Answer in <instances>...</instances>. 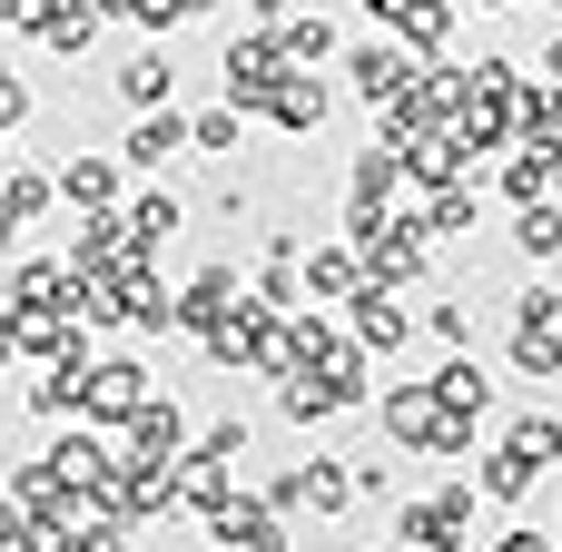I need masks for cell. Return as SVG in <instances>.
<instances>
[{
    "label": "cell",
    "instance_id": "obj_19",
    "mask_svg": "<svg viewBox=\"0 0 562 552\" xmlns=\"http://www.w3.org/2000/svg\"><path fill=\"white\" fill-rule=\"evenodd\" d=\"M168 79H178L168 49H138V59L119 69V99H128V109H168Z\"/></svg>",
    "mask_w": 562,
    "mask_h": 552
},
{
    "label": "cell",
    "instance_id": "obj_14",
    "mask_svg": "<svg viewBox=\"0 0 562 552\" xmlns=\"http://www.w3.org/2000/svg\"><path fill=\"white\" fill-rule=\"evenodd\" d=\"M533 484H543V464H533V454H514V444H494V454H484V474H474V494H484V504H524Z\"/></svg>",
    "mask_w": 562,
    "mask_h": 552
},
{
    "label": "cell",
    "instance_id": "obj_24",
    "mask_svg": "<svg viewBox=\"0 0 562 552\" xmlns=\"http://www.w3.org/2000/svg\"><path fill=\"white\" fill-rule=\"evenodd\" d=\"M40 40H49V49H89V40H99V0H59V10L40 20Z\"/></svg>",
    "mask_w": 562,
    "mask_h": 552
},
{
    "label": "cell",
    "instance_id": "obj_5",
    "mask_svg": "<svg viewBox=\"0 0 562 552\" xmlns=\"http://www.w3.org/2000/svg\"><path fill=\"white\" fill-rule=\"evenodd\" d=\"M375 415H385V435H395V444L435 454V444H445V415H454V405H445L435 385H395V395H375Z\"/></svg>",
    "mask_w": 562,
    "mask_h": 552
},
{
    "label": "cell",
    "instance_id": "obj_13",
    "mask_svg": "<svg viewBox=\"0 0 562 552\" xmlns=\"http://www.w3.org/2000/svg\"><path fill=\"white\" fill-rule=\"evenodd\" d=\"M415 237H474V178H445V188L415 207Z\"/></svg>",
    "mask_w": 562,
    "mask_h": 552
},
{
    "label": "cell",
    "instance_id": "obj_9",
    "mask_svg": "<svg viewBox=\"0 0 562 552\" xmlns=\"http://www.w3.org/2000/svg\"><path fill=\"white\" fill-rule=\"evenodd\" d=\"M237 296H247V286H237V267H207V277H188V286H178V326H188V336H217V326L237 316Z\"/></svg>",
    "mask_w": 562,
    "mask_h": 552
},
{
    "label": "cell",
    "instance_id": "obj_21",
    "mask_svg": "<svg viewBox=\"0 0 562 552\" xmlns=\"http://www.w3.org/2000/svg\"><path fill=\"white\" fill-rule=\"evenodd\" d=\"M356 277H366V267H356V247H316V257H306V306L356 296Z\"/></svg>",
    "mask_w": 562,
    "mask_h": 552
},
{
    "label": "cell",
    "instance_id": "obj_33",
    "mask_svg": "<svg viewBox=\"0 0 562 552\" xmlns=\"http://www.w3.org/2000/svg\"><path fill=\"white\" fill-rule=\"evenodd\" d=\"M247 10H257V20H286V0H247Z\"/></svg>",
    "mask_w": 562,
    "mask_h": 552
},
{
    "label": "cell",
    "instance_id": "obj_30",
    "mask_svg": "<svg viewBox=\"0 0 562 552\" xmlns=\"http://www.w3.org/2000/svg\"><path fill=\"white\" fill-rule=\"evenodd\" d=\"M49 10H59V0H0V30H40Z\"/></svg>",
    "mask_w": 562,
    "mask_h": 552
},
{
    "label": "cell",
    "instance_id": "obj_22",
    "mask_svg": "<svg viewBox=\"0 0 562 552\" xmlns=\"http://www.w3.org/2000/svg\"><path fill=\"white\" fill-rule=\"evenodd\" d=\"M514 365L533 385H562V326H514Z\"/></svg>",
    "mask_w": 562,
    "mask_h": 552
},
{
    "label": "cell",
    "instance_id": "obj_7",
    "mask_svg": "<svg viewBox=\"0 0 562 552\" xmlns=\"http://www.w3.org/2000/svg\"><path fill=\"white\" fill-rule=\"evenodd\" d=\"M346 306H356V346H366V356H385V346L405 356V336H415V316L395 306V286H375V277H356V296H346Z\"/></svg>",
    "mask_w": 562,
    "mask_h": 552
},
{
    "label": "cell",
    "instance_id": "obj_8",
    "mask_svg": "<svg viewBox=\"0 0 562 552\" xmlns=\"http://www.w3.org/2000/svg\"><path fill=\"white\" fill-rule=\"evenodd\" d=\"M366 10H375V20L415 49V59H435V49L454 40V0H366Z\"/></svg>",
    "mask_w": 562,
    "mask_h": 552
},
{
    "label": "cell",
    "instance_id": "obj_4",
    "mask_svg": "<svg viewBox=\"0 0 562 552\" xmlns=\"http://www.w3.org/2000/svg\"><path fill=\"white\" fill-rule=\"evenodd\" d=\"M148 395H158V385H148V365H128V356H109V365H79V415H89V425H128Z\"/></svg>",
    "mask_w": 562,
    "mask_h": 552
},
{
    "label": "cell",
    "instance_id": "obj_11",
    "mask_svg": "<svg viewBox=\"0 0 562 552\" xmlns=\"http://www.w3.org/2000/svg\"><path fill=\"white\" fill-rule=\"evenodd\" d=\"M178 148H188V119H178V109H138V119H128V138H119V158H128V168H168Z\"/></svg>",
    "mask_w": 562,
    "mask_h": 552
},
{
    "label": "cell",
    "instance_id": "obj_6",
    "mask_svg": "<svg viewBox=\"0 0 562 552\" xmlns=\"http://www.w3.org/2000/svg\"><path fill=\"white\" fill-rule=\"evenodd\" d=\"M346 69H356V99H375V109H395V99L415 89V69H425V59H415L405 40H366V49L346 59Z\"/></svg>",
    "mask_w": 562,
    "mask_h": 552
},
{
    "label": "cell",
    "instance_id": "obj_17",
    "mask_svg": "<svg viewBox=\"0 0 562 552\" xmlns=\"http://www.w3.org/2000/svg\"><path fill=\"white\" fill-rule=\"evenodd\" d=\"M178 217H188V207H178L168 188H158V198H138V207L119 217V227H128V257H148V247H168V237H178Z\"/></svg>",
    "mask_w": 562,
    "mask_h": 552
},
{
    "label": "cell",
    "instance_id": "obj_29",
    "mask_svg": "<svg viewBox=\"0 0 562 552\" xmlns=\"http://www.w3.org/2000/svg\"><path fill=\"white\" fill-rule=\"evenodd\" d=\"M49 533H40V514L20 504V494H0V552H40Z\"/></svg>",
    "mask_w": 562,
    "mask_h": 552
},
{
    "label": "cell",
    "instance_id": "obj_15",
    "mask_svg": "<svg viewBox=\"0 0 562 552\" xmlns=\"http://www.w3.org/2000/svg\"><path fill=\"white\" fill-rule=\"evenodd\" d=\"M514 247H524L533 267H562V198H533V207H514Z\"/></svg>",
    "mask_w": 562,
    "mask_h": 552
},
{
    "label": "cell",
    "instance_id": "obj_27",
    "mask_svg": "<svg viewBox=\"0 0 562 552\" xmlns=\"http://www.w3.org/2000/svg\"><path fill=\"white\" fill-rule=\"evenodd\" d=\"M514 454H533V464H562V415H514V435H504Z\"/></svg>",
    "mask_w": 562,
    "mask_h": 552
},
{
    "label": "cell",
    "instance_id": "obj_35",
    "mask_svg": "<svg viewBox=\"0 0 562 552\" xmlns=\"http://www.w3.org/2000/svg\"><path fill=\"white\" fill-rule=\"evenodd\" d=\"M553 523H562V514H553ZM553 552H562V543H553Z\"/></svg>",
    "mask_w": 562,
    "mask_h": 552
},
{
    "label": "cell",
    "instance_id": "obj_3",
    "mask_svg": "<svg viewBox=\"0 0 562 552\" xmlns=\"http://www.w3.org/2000/svg\"><path fill=\"white\" fill-rule=\"evenodd\" d=\"M217 69H227V109H267V99L286 89V69H296V59H286V49H277V30H267V40H227V59H217Z\"/></svg>",
    "mask_w": 562,
    "mask_h": 552
},
{
    "label": "cell",
    "instance_id": "obj_34",
    "mask_svg": "<svg viewBox=\"0 0 562 552\" xmlns=\"http://www.w3.org/2000/svg\"><path fill=\"white\" fill-rule=\"evenodd\" d=\"M553 316H562V296H553Z\"/></svg>",
    "mask_w": 562,
    "mask_h": 552
},
{
    "label": "cell",
    "instance_id": "obj_32",
    "mask_svg": "<svg viewBox=\"0 0 562 552\" xmlns=\"http://www.w3.org/2000/svg\"><path fill=\"white\" fill-rule=\"evenodd\" d=\"M543 79H553V89H562V40H553V49H543Z\"/></svg>",
    "mask_w": 562,
    "mask_h": 552
},
{
    "label": "cell",
    "instance_id": "obj_1",
    "mask_svg": "<svg viewBox=\"0 0 562 552\" xmlns=\"http://www.w3.org/2000/svg\"><path fill=\"white\" fill-rule=\"evenodd\" d=\"M395 533H405L415 552H464V533H474V484H445V494L405 504V514H395Z\"/></svg>",
    "mask_w": 562,
    "mask_h": 552
},
{
    "label": "cell",
    "instance_id": "obj_18",
    "mask_svg": "<svg viewBox=\"0 0 562 552\" xmlns=\"http://www.w3.org/2000/svg\"><path fill=\"white\" fill-rule=\"evenodd\" d=\"M562 188V158H543V148H514V158H504V198H514V207H533V198H553Z\"/></svg>",
    "mask_w": 562,
    "mask_h": 552
},
{
    "label": "cell",
    "instance_id": "obj_25",
    "mask_svg": "<svg viewBox=\"0 0 562 552\" xmlns=\"http://www.w3.org/2000/svg\"><path fill=\"white\" fill-rule=\"evenodd\" d=\"M49 198H59V188H49L40 168H10V178H0V217H10V227H30V217H40Z\"/></svg>",
    "mask_w": 562,
    "mask_h": 552
},
{
    "label": "cell",
    "instance_id": "obj_12",
    "mask_svg": "<svg viewBox=\"0 0 562 552\" xmlns=\"http://www.w3.org/2000/svg\"><path fill=\"white\" fill-rule=\"evenodd\" d=\"M49 474H59V484H79V494H109V484H119V464H109V444H99V435H59V444H49Z\"/></svg>",
    "mask_w": 562,
    "mask_h": 552
},
{
    "label": "cell",
    "instance_id": "obj_16",
    "mask_svg": "<svg viewBox=\"0 0 562 552\" xmlns=\"http://www.w3.org/2000/svg\"><path fill=\"white\" fill-rule=\"evenodd\" d=\"M267 119H277V128H296V138H306V128H326V89H316V79H306V69H286V89H277V99H267Z\"/></svg>",
    "mask_w": 562,
    "mask_h": 552
},
{
    "label": "cell",
    "instance_id": "obj_20",
    "mask_svg": "<svg viewBox=\"0 0 562 552\" xmlns=\"http://www.w3.org/2000/svg\"><path fill=\"white\" fill-rule=\"evenodd\" d=\"M49 188H59L69 207H109V198H119V168H109V158H69Z\"/></svg>",
    "mask_w": 562,
    "mask_h": 552
},
{
    "label": "cell",
    "instance_id": "obj_28",
    "mask_svg": "<svg viewBox=\"0 0 562 552\" xmlns=\"http://www.w3.org/2000/svg\"><path fill=\"white\" fill-rule=\"evenodd\" d=\"M277 49H286V59H336V20H326V10H316V20H286Z\"/></svg>",
    "mask_w": 562,
    "mask_h": 552
},
{
    "label": "cell",
    "instance_id": "obj_2",
    "mask_svg": "<svg viewBox=\"0 0 562 552\" xmlns=\"http://www.w3.org/2000/svg\"><path fill=\"white\" fill-rule=\"evenodd\" d=\"M207 533H217V552H296L286 514H277L267 494H227V504L207 514Z\"/></svg>",
    "mask_w": 562,
    "mask_h": 552
},
{
    "label": "cell",
    "instance_id": "obj_10",
    "mask_svg": "<svg viewBox=\"0 0 562 552\" xmlns=\"http://www.w3.org/2000/svg\"><path fill=\"white\" fill-rule=\"evenodd\" d=\"M188 454V415L168 405V395H148L138 415H128V464H178Z\"/></svg>",
    "mask_w": 562,
    "mask_h": 552
},
{
    "label": "cell",
    "instance_id": "obj_36",
    "mask_svg": "<svg viewBox=\"0 0 562 552\" xmlns=\"http://www.w3.org/2000/svg\"><path fill=\"white\" fill-rule=\"evenodd\" d=\"M553 10H562V0H553Z\"/></svg>",
    "mask_w": 562,
    "mask_h": 552
},
{
    "label": "cell",
    "instance_id": "obj_26",
    "mask_svg": "<svg viewBox=\"0 0 562 552\" xmlns=\"http://www.w3.org/2000/svg\"><path fill=\"white\" fill-rule=\"evenodd\" d=\"M435 395H445L454 415H484V405H494V385H484V365H474V356H454V365L435 375Z\"/></svg>",
    "mask_w": 562,
    "mask_h": 552
},
{
    "label": "cell",
    "instance_id": "obj_23",
    "mask_svg": "<svg viewBox=\"0 0 562 552\" xmlns=\"http://www.w3.org/2000/svg\"><path fill=\"white\" fill-rule=\"evenodd\" d=\"M237 138H247V109H198L188 119V148L198 158H237Z\"/></svg>",
    "mask_w": 562,
    "mask_h": 552
},
{
    "label": "cell",
    "instance_id": "obj_31",
    "mask_svg": "<svg viewBox=\"0 0 562 552\" xmlns=\"http://www.w3.org/2000/svg\"><path fill=\"white\" fill-rule=\"evenodd\" d=\"M494 552H553V533H533V523H504V533H494Z\"/></svg>",
    "mask_w": 562,
    "mask_h": 552
}]
</instances>
